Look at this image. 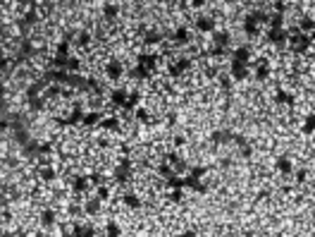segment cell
Masks as SVG:
<instances>
[{
  "mask_svg": "<svg viewBox=\"0 0 315 237\" xmlns=\"http://www.w3.org/2000/svg\"><path fill=\"white\" fill-rule=\"evenodd\" d=\"M193 29H196L199 34H210V31H215V20H212V14L196 12L193 14Z\"/></svg>",
  "mask_w": 315,
  "mask_h": 237,
  "instance_id": "cell-1",
  "label": "cell"
},
{
  "mask_svg": "<svg viewBox=\"0 0 315 237\" xmlns=\"http://www.w3.org/2000/svg\"><path fill=\"white\" fill-rule=\"evenodd\" d=\"M134 139H136L139 144H151V141L155 139L153 127L151 125H141V122H139V130H136V137H134Z\"/></svg>",
  "mask_w": 315,
  "mask_h": 237,
  "instance_id": "cell-2",
  "label": "cell"
}]
</instances>
